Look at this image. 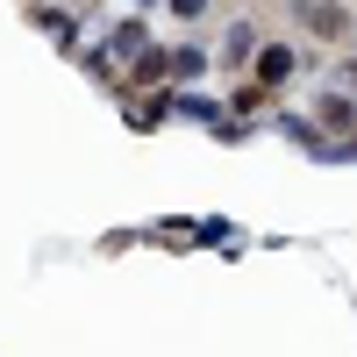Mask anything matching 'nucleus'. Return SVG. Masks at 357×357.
<instances>
[{"label":"nucleus","instance_id":"obj_1","mask_svg":"<svg viewBox=\"0 0 357 357\" xmlns=\"http://www.w3.org/2000/svg\"><path fill=\"white\" fill-rule=\"evenodd\" d=\"M178 15H207V0H178Z\"/></svg>","mask_w":357,"mask_h":357}]
</instances>
